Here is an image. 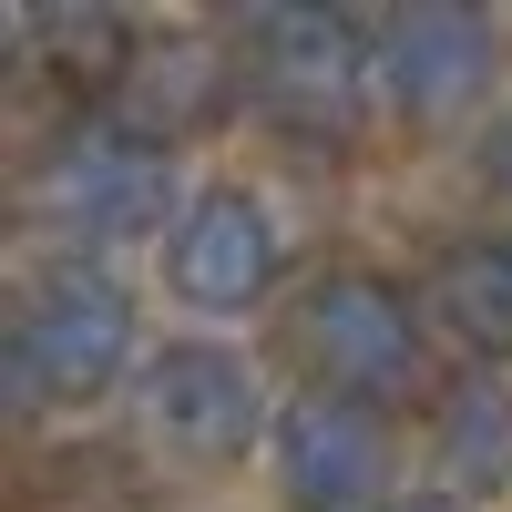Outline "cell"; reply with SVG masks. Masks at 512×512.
I'll list each match as a JSON object with an SVG mask.
<instances>
[{"label": "cell", "mask_w": 512, "mask_h": 512, "mask_svg": "<svg viewBox=\"0 0 512 512\" xmlns=\"http://www.w3.org/2000/svg\"><path fill=\"white\" fill-rule=\"evenodd\" d=\"M236 72H246V93L267 103L287 134H349L359 123V93L379 82L369 62V41L359 21H338V11H256L236 31Z\"/></svg>", "instance_id": "1"}, {"label": "cell", "mask_w": 512, "mask_h": 512, "mask_svg": "<svg viewBox=\"0 0 512 512\" xmlns=\"http://www.w3.org/2000/svg\"><path fill=\"white\" fill-rule=\"evenodd\" d=\"M134 359V297L93 267H52L21 318H11V379L21 400H93L113 390V369Z\"/></svg>", "instance_id": "2"}, {"label": "cell", "mask_w": 512, "mask_h": 512, "mask_svg": "<svg viewBox=\"0 0 512 512\" xmlns=\"http://www.w3.org/2000/svg\"><path fill=\"white\" fill-rule=\"evenodd\" d=\"M164 195H175V164H164L154 134H134L123 113H93L72 123L41 164V205L52 226L82 236V246H113V236H154L164 226Z\"/></svg>", "instance_id": "3"}, {"label": "cell", "mask_w": 512, "mask_h": 512, "mask_svg": "<svg viewBox=\"0 0 512 512\" xmlns=\"http://www.w3.org/2000/svg\"><path fill=\"white\" fill-rule=\"evenodd\" d=\"M297 349H308L328 400H390L420 369V328H410V297L390 277L338 267V277H318L297 297Z\"/></svg>", "instance_id": "4"}, {"label": "cell", "mask_w": 512, "mask_h": 512, "mask_svg": "<svg viewBox=\"0 0 512 512\" xmlns=\"http://www.w3.org/2000/svg\"><path fill=\"white\" fill-rule=\"evenodd\" d=\"M144 431L164 451H185V461H236L256 431H267V390H256V369L236 349L185 338V349H164L144 369Z\"/></svg>", "instance_id": "5"}, {"label": "cell", "mask_w": 512, "mask_h": 512, "mask_svg": "<svg viewBox=\"0 0 512 512\" xmlns=\"http://www.w3.org/2000/svg\"><path fill=\"white\" fill-rule=\"evenodd\" d=\"M164 277H175V297L205 308V318L256 308V297L277 287V216L256 195H236V185L195 195L175 216V236H164Z\"/></svg>", "instance_id": "6"}, {"label": "cell", "mask_w": 512, "mask_h": 512, "mask_svg": "<svg viewBox=\"0 0 512 512\" xmlns=\"http://www.w3.org/2000/svg\"><path fill=\"white\" fill-rule=\"evenodd\" d=\"M482 82H492V31H482V11L420 0V11H400L390 31H379V93H390L410 123L461 113Z\"/></svg>", "instance_id": "7"}, {"label": "cell", "mask_w": 512, "mask_h": 512, "mask_svg": "<svg viewBox=\"0 0 512 512\" xmlns=\"http://www.w3.org/2000/svg\"><path fill=\"white\" fill-rule=\"evenodd\" d=\"M277 472L297 492V512H379V420L359 400L308 390L297 410H277Z\"/></svg>", "instance_id": "8"}, {"label": "cell", "mask_w": 512, "mask_h": 512, "mask_svg": "<svg viewBox=\"0 0 512 512\" xmlns=\"http://www.w3.org/2000/svg\"><path fill=\"white\" fill-rule=\"evenodd\" d=\"M431 308L472 349H512V236H472L431 267Z\"/></svg>", "instance_id": "9"}, {"label": "cell", "mask_w": 512, "mask_h": 512, "mask_svg": "<svg viewBox=\"0 0 512 512\" xmlns=\"http://www.w3.org/2000/svg\"><path fill=\"white\" fill-rule=\"evenodd\" d=\"M441 472L461 492H512V390L502 379H461L441 400Z\"/></svg>", "instance_id": "10"}, {"label": "cell", "mask_w": 512, "mask_h": 512, "mask_svg": "<svg viewBox=\"0 0 512 512\" xmlns=\"http://www.w3.org/2000/svg\"><path fill=\"white\" fill-rule=\"evenodd\" d=\"M21 52H41L62 82H123V21L113 11H21Z\"/></svg>", "instance_id": "11"}, {"label": "cell", "mask_w": 512, "mask_h": 512, "mask_svg": "<svg viewBox=\"0 0 512 512\" xmlns=\"http://www.w3.org/2000/svg\"><path fill=\"white\" fill-rule=\"evenodd\" d=\"M205 113H216V62H205V52H185V41H175L164 62H134V113H123L134 134L175 144L185 123H205Z\"/></svg>", "instance_id": "12"}, {"label": "cell", "mask_w": 512, "mask_h": 512, "mask_svg": "<svg viewBox=\"0 0 512 512\" xmlns=\"http://www.w3.org/2000/svg\"><path fill=\"white\" fill-rule=\"evenodd\" d=\"M482 175H492V195L512 205V123H492V154H482Z\"/></svg>", "instance_id": "13"}, {"label": "cell", "mask_w": 512, "mask_h": 512, "mask_svg": "<svg viewBox=\"0 0 512 512\" xmlns=\"http://www.w3.org/2000/svg\"><path fill=\"white\" fill-rule=\"evenodd\" d=\"M379 512H451V502H379Z\"/></svg>", "instance_id": "14"}]
</instances>
